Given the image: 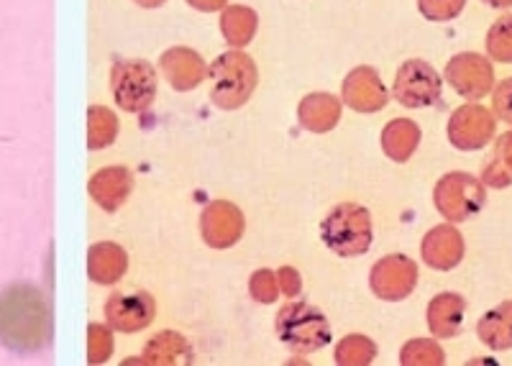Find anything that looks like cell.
Here are the masks:
<instances>
[{"label": "cell", "instance_id": "ffe728a7", "mask_svg": "<svg viewBox=\"0 0 512 366\" xmlns=\"http://www.w3.org/2000/svg\"><path fill=\"white\" fill-rule=\"evenodd\" d=\"M192 359L195 356H192V346L187 343V338L175 331H164L149 338L144 354L136 359H126V364H190Z\"/></svg>", "mask_w": 512, "mask_h": 366}, {"label": "cell", "instance_id": "4316f807", "mask_svg": "<svg viewBox=\"0 0 512 366\" xmlns=\"http://www.w3.org/2000/svg\"><path fill=\"white\" fill-rule=\"evenodd\" d=\"M487 54L492 62L512 64V13H505L489 26Z\"/></svg>", "mask_w": 512, "mask_h": 366}, {"label": "cell", "instance_id": "cb8c5ba5", "mask_svg": "<svg viewBox=\"0 0 512 366\" xmlns=\"http://www.w3.org/2000/svg\"><path fill=\"white\" fill-rule=\"evenodd\" d=\"M118 131H121V121H118V116L111 111V108H105V105H90V111H88L90 152L108 149V146L118 139Z\"/></svg>", "mask_w": 512, "mask_h": 366}, {"label": "cell", "instance_id": "44dd1931", "mask_svg": "<svg viewBox=\"0 0 512 366\" xmlns=\"http://www.w3.org/2000/svg\"><path fill=\"white\" fill-rule=\"evenodd\" d=\"M420 139H423V136H420L418 123L410 121V118H392V121L382 128V139H379V144H382L384 157L392 159V162L397 164H405L410 162V157H413L415 152H418Z\"/></svg>", "mask_w": 512, "mask_h": 366}, {"label": "cell", "instance_id": "d6a6232c", "mask_svg": "<svg viewBox=\"0 0 512 366\" xmlns=\"http://www.w3.org/2000/svg\"><path fill=\"white\" fill-rule=\"evenodd\" d=\"M277 282H280V292L285 297H297L300 290H303V277L295 267H280L277 269Z\"/></svg>", "mask_w": 512, "mask_h": 366}, {"label": "cell", "instance_id": "484cf974", "mask_svg": "<svg viewBox=\"0 0 512 366\" xmlns=\"http://www.w3.org/2000/svg\"><path fill=\"white\" fill-rule=\"evenodd\" d=\"M402 366H441L446 364L441 343L433 338H413L400 349Z\"/></svg>", "mask_w": 512, "mask_h": 366}, {"label": "cell", "instance_id": "30bf717a", "mask_svg": "<svg viewBox=\"0 0 512 366\" xmlns=\"http://www.w3.org/2000/svg\"><path fill=\"white\" fill-rule=\"evenodd\" d=\"M497 121L495 113L479 103H466L456 108L448 118V141L459 152H479L495 139Z\"/></svg>", "mask_w": 512, "mask_h": 366}, {"label": "cell", "instance_id": "5b68a950", "mask_svg": "<svg viewBox=\"0 0 512 366\" xmlns=\"http://www.w3.org/2000/svg\"><path fill=\"white\" fill-rule=\"evenodd\" d=\"M111 93L126 113H146L157 98V72L146 59H118L111 67Z\"/></svg>", "mask_w": 512, "mask_h": 366}, {"label": "cell", "instance_id": "e0dca14e", "mask_svg": "<svg viewBox=\"0 0 512 366\" xmlns=\"http://www.w3.org/2000/svg\"><path fill=\"white\" fill-rule=\"evenodd\" d=\"M344 103L331 93H310L297 105V123L310 134H328L341 121Z\"/></svg>", "mask_w": 512, "mask_h": 366}, {"label": "cell", "instance_id": "9c48e42d", "mask_svg": "<svg viewBox=\"0 0 512 366\" xmlns=\"http://www.w3.org/2000/svg\"><path fill=\"white\" fill-rule=\"evenodd\" d=\"M369 287L384 303H400L418 287V264L405 254L382 256L369 272Z\"/></svg>", "mask_w": 512, "mask_h": 366}, {"label": "cell", "instance_id": "f546056e", "mask_svg": "<svg viewBox=\"0 0 512 366\" xmlns=\"http://www.w3.org/2000/svg\"><path fill=\"white\" fill-rule=\"evenodd\" d=\"M249 295L254 297L256 303L262 305L277 303V297L282 295L280 282H277V272H272V269H259V272L251 274Z\"/></svg>", "mask_w": 512, "mask_h": 366}, {"label": "cell", "instance_id": "2e32d148", "mask_svg": "<svg viewBox=\"0 0 512 366\" xmlns=\"http://www.w3.org/2000/svg\"><path fill=\"white\" fill-rule=\"evenodd\" d=\"M134 172L128 167H103L98 169L88 182L90 198L95 200V205H100V210L105 213H116L123 208L131 192H134Z\"/></svg>", "mask_w": 512, "mask_h": 366}, {"label": "cell", "instance_id": "7c38bea8", "mask_svg": "<svg viewBox=\"0 0 512 366\" xmlns=\"http://www.w3.org/2000/svg\"><path fill=\"white\" fill-rule=\"evenodd\" d=\"M246 231V218L231 200H213L200 213V233L210 249H231Z\"/></svg>", "mask_w": 512, "mask_h": 366}, {"label": "cell", "instance_id": "8d00e7d4", "mask_svg": "<svg viewBox=\"0 0 512 366\" xmlns=\"http://www.w3.org/2000/svg\"><path fill=\"white\" fill-rule=\"evenodd\" d=\"M134 3L141 8H162L167 0H134Z\"/></svg>", "mask_w": 512, "mask_h": 366}, {"label": "cell", "instance_id": "83f0119b", "mask_svg": "<svg viewBox=\"0 0 512 366\" xmlns=\"http://www.w3.org/2000/svg\"><path fill=\"white\" fill-rule=\"evenodd\" d=\"M113 356V328L108 323H90L88 328V361L105 364Z\"/></svg>", "mask_w": 512, "mask_h": 366}, {"label": "cell", "instance_id": "d4e9b609", "mask_svg": "<svg viewBox=\"0 0 512 366\" xmlns=\"http://www.w3.org/2000/svg\"><path fill=\"white\" fill-rule=\"evenodd\" d=\"M333 359L341 366H367L377 359V343L369 336L351 333V336H344L338 341Z\"/></svg>", "mask_w": 512, "mask_h": 366}, {"label": "cell", "instance_id": "4dcf8cb0", "mask_svg": "<svg viewBox=\"0 0 512 366\" xmlns=\"http://www.w3.org/2000/svg\"><path fill=\"white\" fill-rule=\"evenodd\" d=\"M492 111L497 118L512 126V77H505L502 82H495L492 88Z\"/></svg>", "mask_w": 512, "mask_h": 366}, {"label": "cell", "instance_id": "ba28073f", "mask_svg": "<svg viewBox=\"0 0 512 366\" xmlns=\"http://www.w3.org/2000/svg\"><path fill=\"white\" fill-rule=\"evenodd\" d=\"M443 82H448L454 93H459L461 98L482 100L484 95L492 93L495 88V67L487 57L477 52H461L448 59L446 72H443Z\"/></svg>", "mask_w": 512, "mask_h": 366}, {"label": "cell", "instance_id": "8fae6325", "mask_svg": "<svg viewBox=\"0 0 512 366\" xmlns=\"http://www.w3.org/2000/svg\"><path fill=\"white\" fill-rule=\"evenodd\" d=\"M105 323L116 333H139L157 318V303L144 290L113 292L105 300Z\"/></svg>", "mask_w": 512, "mask_h": 366}, {"label": "cell", "instance_id": "d6986e66", "mask_svg": "<svg viewBox=\"0 0 512 366\" xmlns=\"http://www.w3.org/2000/svg\"><path fill=\"white\" fill-rule=\"evenodd\" d=\"M466 313V300L459 292H441L428 303V331L433 338H454L459 336L461 323H464Z\"/></svg>", "mask_w": 512, "mask_h": 366}, {"label": "cell", "instance_id": "3957f363", "mask_svg": "<svg viewBox=\"0 0 512 366\" xmlns=\"http://www.w3.org/2000/svg\"><path fill=\"white\" fill-rule=\"evenodd\" d=\"M320 239L333 254L351 259L372 249V215L359 203H341L320 221Z\"/></svg>", "mask_w": 512, "mask_h": 366}, {"label": "cell", "instance_id": "277c9868", "mask_svg": "<svg viewBox=\"0 0 512 366\" xmlns=\"http://www.w3.org/2000/svg\"><path fill=\"white\" fill-rule=\"evenodd\" d=\"M274 328H277L280 341L295 354H313V351L326 349L333 338L326 315L310 303L295 300V297L287 305H282L277 318H274Z\"/></svg>", "mask_w": 512, "mask_h": 366}, {"label": "cell", "instance_id": "52a82bcc", "mask_svg": "<svg viewBox=\"0 0 512 366\" xmlns=\"http://www.w3.org/2000/svg\"><path fill=\"white\" fill-rule=\"evenodd\" d=\"M392 95L402 108L418 111V108H431L441 100L443 80L431 64L423 59H408L397 70L392 82Z\"/></svg>", "mask_w": 512, "mask_h": 366}, {"label": "cell", "instance_id": "e575fe53", "mask_svg": "<svg viewBox=\"0 0 512 366\" xmlns=\"http://www.w3.org/2000/svg\"><path fill=\"white\" fill-rule=\"evenodd\" d=\"M187 6L200 13H216L228 6V0H187Z\"/></svg>", "mask_w": 512, "mask_h": 366}, {"label": "cell", "instance_id": "4fadbf2b", "mask_svg": "<svg viewBox=\"0 0 512 366\" xmlns=\"http://www.w3.org/2000/svg\"><path fill=\"white\" fill-rule=\"evenodd\" d=\"M341 103L356 113H377L390 103V93L374 67H356L341 85Z\"/></svg>", "mask_w": 512, "mask_h": 366}, {"label": "cell", "instance_id": "1f68e13d", "mask_svg": "<svg viewBox=\"0 0 512 366\" xmlns=\"http://www.w3.org/2000/svg\"><path fill=\"white\" fill-rule=\"evenodd\" d=\"M482 182L487 187H497V190H505V187L512 185V172L502 162H497L495 157H489L484 162L482 169Z\"/></svg>", "mask_w": 512, "mask_h": 366}, {"label": "cell", "instance_id": "7a4b0ae2", "mask_svg": "<svg viewBox=\"0 0 512 366\" xmlns=\"http://www.w3.org/2000/svg\"><path fill=\"white\" fill-rule=\"evenodd\" d=\"M210 100L221 111H239L254 95L259 70L256 62L241 49H228L208 67Z\"/></svg>", "mask_w": 512, "mask_h": 366}, {"label": "cell", "instance_id": "6da1fadb", "mask_svg": "<svg viewBox=\"0 0 512 366\" xmlns=\"http://www.w3.org/2000/svg\"><path fill=\"white\" fill-rule=\"evenodd\" d=\"M54 338L52 300L31 282H13L0 290V346L11 354L34 356Z\"/></svg>", "mask_w": 512, "mask_h": 366}, {"label": "cell", "instance_id": "9a60e30c", "mask_svg": "<svg viewBox=\"0 0 512 366\" xmlns=\"http://www.w3.org/2000/svg\"><path fill=\"white\" fill-rule=\"evenodd\" d=\"M159 70L167 77L172 90L190 93L200 88L208 77V62L190 47H172L159 57Z\"/></svg>", "mask_w": 512, "mask_h": 366}, {"label": "cell", "instance_id": "7402d4cb", "mask_svg": "<svg viewBox=\"0 0 512 366\" xmlns=\"http://www.w3.org/2000/svg\"><path fill=\"white\" fill-rule=\"evenodd\" d=\"M477 336L492 351L512 349V300L495 305L479 318Z\"/></svg>", "mask_w": 512, "mask_h": 366}, {"label": "cell", "instance_id": "603a6c76", "mask_svg": "<svg viewBox=\"0 0 512 366\" xmlns=\"http://www.w3.org/2000/svg\"><path fill=\"white\" fill-rule=\"evenodd\" d=\"M259 16L249 6H226L221 11V34L231 49H244L254 41Z\"/></svg>", "mask_w": 512, "mask_h": 366}, {"label": "cell", "instance_id": "f1b7e54d", "mask_svg": "<svg viewBox=\"0 0 512 366\" xmlns=\"http://www.w3.org/2000/svg\"><path fill=\"white\" fill-rule=\"evenodd\" d=\"M466 8V0H418V11L425 21L431 24H446L461 16Z\"/></svg>", "mask_w": 512, "mask_h": 366}, {"label": "cell", "instance_id": "5bb4252c", "mask_svg": "<svg viewBox=\"0 0 512 366\" xmlns=\"http://www.w3.org/2000/svg\"><path fill=\"white\" fill-rule=\"evenodd\" d=\"M466 254L464 236L454 223H443L433 226L420 241V256H423L425 267L436 269V272H451L461 264Z\"/></svg>", "mask_w": 512, "mask_h": 366}, {"label": "cell", "instance_id": "d590c367", "mask_svg": "<svg viewBox=\"0 0 512 366\" xmlns=\"http://www.w3.org/2000/svg\"><path fill=\"white\" fill-rule=\"evenodd\" d=\"M484 6L497 8V11H505V8H512V0H482Z\"/></svg>", "mask_w": 512, "mask_h": 366}, {"label": "cell", "instance_id": "ac0fdd59", "mask_svg": "<svg viewBox=\"0 0 512 366\" xmlns=\"http://www.w3.org/2000/svg\"><path fill=\"white\" fill-rule=\"evenodd\" d=\"M128 269V254L116 241H98L88 251V277L100 287H113Z\"/></svg>", "mask_w": 512, "mask_h": 366}, {"label": "cell", "instance_id": "836d02e7", "mask_svg": "<svg viewBox=\"0 0 512 366\" xmlns=\"http://www.w3.org/2000/svg\"><path fill=\"white\" fill-rule=\"evenodd\" d=\"M492 157H495L497 162L505 164V167L512 172V131H507V134H502L500 139H497L495 154H492Z\"/></svg>", "mask_w": 512, "mask_h": 366}, {"label": "cell", "instance_id": "8992f818", "mask_svg": "<svg viewBox=\"0 0 512 366\" xmlns=\"http://www.w3.org/2000/svg\"><path fill=\"white\" fill-rule=\"evenodd\" d=\"M487 203V185L469 172H448L433 187V205L448 223H464Z\"/></svg>", "mask_w": 512, "mask_h": 366}]
</instances>
